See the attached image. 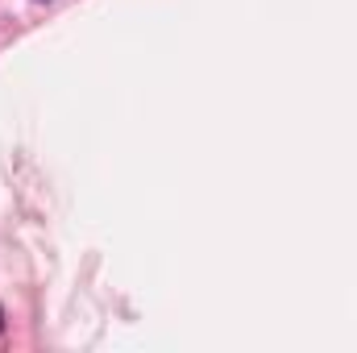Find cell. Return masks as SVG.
Segmentation results:
<instances>
[{"label": "cell", "instance_id": "obj_1", "mask_svg": "<svg viewBox=\"0 0 357 353\" xmlns=\"http://www.w3.org/2000/svg\"><path fill=\"white\" fill-rule=\"evenodd\" d=\"M0 329H4V308H0Z\"/></svg>", "mask_w": 357, "mask_h": 353}]
</instances>
